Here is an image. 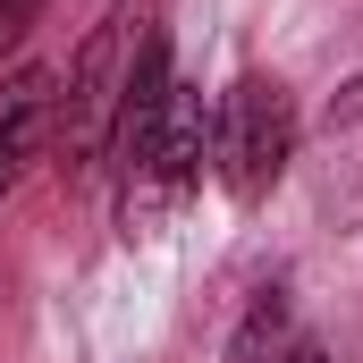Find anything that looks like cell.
<instances>
[{
  "instance_id": "7",
  "label": "cell",
  "mask_w": 363,
  "mask_h": 363,
  "mask_svg": "<svg viewBox=\"0 0 363 363\" xmlns=\"http://www.w3.org/2000/svg\"><path fill=\"white\" fill-rule=\"evenodd\" d=\"M34 9H43V0H0V51H17V43H26Z\"/></svg>"
},
{
  "instance_id": "6",
  "label": "cell",
  "mask_w": 363,
  "mask_h": 363,
  "mask_svg": "<svg viewBox=\"0 0 363 363\" xmlns=\"http://www.w3.org/2000/svg\"><path fill=\"white\" fill-rule=\"evenodd\" d=\"M287 347H296V338H287V304H279V296H262V304H254V321L237 330L228 363H279Z\"/></svg>"
},
{
  "instance_id": "3",
  "label": "cell",
  "mask_w": 363,
  "mask_h": 363,
  "mask_svg": "<svg viewBox=\"0 0 363 363\" xmlns=\"http://www.w3.org/2000/svg\"><path fill=\"white\" fill-rule=\"evenodd\" d=\"M296 161V101L279 77H237L228 101L211 110V169L237 203H262Z\"/></svg>"
},
{
  "instance_id": "8",
  "label": "cell",
  "mask_w": 363,
  "mask_h": 363,
  "mask_svg": "<svg viewBox=\"0 0 363 363\" xmlns=\"http://www.w3.org/2000/svg\"><path fill=\"white\" fill-rule=\"evenodd\" d=\"M279 363H330V355H321V347H287Z\"/></svg>"
},
{
  "instance_id": "1",
  "label": "cell",
  "mask_w": 363,
  "mask_h": 363,
  "mask_svg": "<svg viewBox=\"0 0 363 363\" xmlns=\"http://www.w3.org/2000/svg\"><path fill=\"white\" fill-rule=\"evenodd\" d=\"M110 152H118V220H127V237H152L186 194L203 186V161H211L203 93L169 85V101H161L135 135H118Z\"/></svg>"
},
{
  "instance_id": "2",
  "label": "cell",
  "mask_w": 363,
  "mask_h": 363,
  "mask_svg": "<svg viewBox=\"0 0 363 363\" xmlns=\"http://www.w3.org/2000/svg\"><path fill=\"white\" fill-rule=\"evenodd\" d=\"M144 9L127 17H101L93 26V43L77 51V68H68V93H60V110H51V135H60V161L68 169H93L101 152H110V135H118V101H127V77H135V43H144Z\"/></svg>"
},
{
  "instance_id": "4",
  "label": "cell",
  "mask_w": 363,
  "mask_h": 363,
  "mask_svg": "<svg viewBox=\"0 0 363 363\" xmlns=\"http://www.w3.org/2000/svg\"><path fill=\"white\" fill-rule=\"evenodd\" d=\"M51 110H60L51 68H17V77H0V194L26 178L34 152L51 144Z\"/></svg>"
},
{
  "instance_id": "5",
  "label": "cell",
  "mask_w": 363,
  "mask_h": 363,
  "mask_svg": "<svg viewBox=\"0 0 363 363\" xmlns=\"http://www.w3.org/2000/svg\"><path fill=\"white\" fill-rule=\"evenodd\" d=\"M321 203L338 211V228L363 220V85H347L330 101V127H321Z\"/></svg>"
}]
</instances>
